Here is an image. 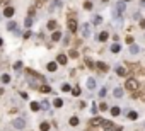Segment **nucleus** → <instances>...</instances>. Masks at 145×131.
Returning <instances> with one entry per match:
<instances>
[{"label":"nucleus","instance_id":"423d86ee","mask_svg":"<svg viewBox=\"0 0 145 131\" xmlns=\"http://www.w3.org/2000/svg\"><path fill=\"white\" fill-rule=\"evenodd\" d=\"M87 89H89V90H94V89H96V80H94L92 77L87 78Z\"/></svg>","mask_w":145,"mask_h":131},{"label":"nucleus","instance_id":"a211bd4d","mask_svg":"<svg viewBox=\"0 0 145 131\" xmlns=\"http://www.w3.org/2000/svg\"><path fill=\"white\" fill-rule=\"evenodd\" d=\"M130 51H132V53H133V54H137V53H138V51H140V48H138V46H137V44H132V46H130Z\"/></svg>","mask_w":145,"mask_h":131},{"label":"nucleus","instance_id":"c756f323","mask_svg":"<svg viewBox=\"0 0 145 131\" xmlns=\"http://www.w3.org/2000/svg\"><path fill=\"white\" fill-rule=\"evenodd\" d=\"M41 92H44V94H48V92H51V89H50L48 85H43V87H41Z\"/></svg>","mask_w":145,"mask_h":131},{"label":"nucleus","instance_id":"7ed1b4c3","mask_svg":"<svg viewBox=\"0 0 145 131\" xmlns=\"http://www.w3.org/2000/svg\"><path fill=\"white\" fill-rule=\"evenodd\" d=\"M14 126H15L17 129H22V128L26 126V121H24V118H17V119H14Z\"/></svg>","mask_w":145,"mask_h":131},{"label":"nucleus","instance_id":"c9c22d12","mask_svg":"<svg viewBox=\"0 0 145 131\" xmlns=\"http://www.w3.org/2000/svg\"><path fill=\"white\" fill-rule=\"evenodd\" d=\"M118 10L123 12V10H125V5H123V4H118Z\"/></svg>","mask_w":145,"mask_h":131},{"label":"nucleus","instance_id":"dca6fc26","mask_svg":"<svg viewBox=\"0 0 145 131\" xmlns=\"http://www.w3.org/2000/svg\"><path fill=\"white\" fill-rule=\"evenodd\" d=\"M53 106H55V107H62V106H63V101H62V99H58V97H57V99H55V101H53Z\"/></svg>","mask_w":145,"mask_h":131},{"label":"nucleus","instance_id":"473e14b6","mask_svg":"<svg viewBox=\"0 0 145 131\" xmlns=\"http://www.w3.org/2000/svg\"><path fill=\"white\" fill-rule=\"evenodd\" d=\"M84 7H85L87 10H90V9H92V2H85V4H84Z\"/></svg>","mask_w":145,"mask_h":131},{"label":"nucleus","instance_id":"4468645a","mask_svg":"<svg viewBox=\"0 0 145 131\" xmlns=\"http://www.w3.org/2000/svg\"><path fill=\"white\" fill-rule=\"evenodd\" d=\"M57 60H58V63H60V65H65V63H67V56H65V54H58V58H57Z\"/></svg>","mask_w":145,"mask_h":131},{"label":"nucleus","instance_id":"5701e85b","mask_svg":"<svg viewBox=\"0 0 145 131\" xmlns=\"http://www.w3.org/2000/svg\"><path fill=\"white\" fill-rule=\"evenodd\" d=\"M120 49H121L120 44H113V46H111V51H113V53H120Z\"/></svg>","mask_w":145,"mask_h":131},{"label":"nucleus","instance_id":"1a4fd4ad","mask_svg":"<svg viewBox=\"0 0 145 131\" xmlns=\"http://www.w3.org/2000/svg\"><path fill=\"white\" fill-rule=\"evenodd\" d=\"M14 12H15V10H14L12 7H7V9L4 10V15H5V17H12V15H14Z\"/></svg>","mask_w":145,"mask_h":131},{"label":"nucleus","instance_id":"2eb2a0df","mask_svg":"<svg viewBox=\"0 0 145 131\" xmlns=\"http://www.w3.org/2000/svg\"><path fill=\"white\" fill-rule=\"evenodd\" d=\"M120 15H121V12L118 9H113V19L114 21H120Z\"/></svg>","mask_w":145,"mask_h":131},{"label":"nucleus","instance_id":"2f4dec72","mask_svg":"<svg viewBox=\"0 0 145 131\" xmlns=\"http://www.w3.org/2000/svg\"><path fill=\"white\" fill-rule=\"evenodd\" d=\"M99 123H101V118H94L92 121H90V124H94V126H96V124H99Z\"/></svg>","mask_w":145,"mask_h":131},{"label":"nucleus","instance_id":"aec40b11","mask_svg":"<svg viewBox=\"0 0 145 131\" xmlns=\"http://www.w3.org/2000/svg\"><path fill=\"white\" fill-rule=\"evenodd\" d=\"M41 107H39V104L38 102H31V111H39Z\"/></svg>","mask_w":145,"mask_h":131},{"label":"nucleus","instance_id":"a878e982","mask_svg":"<svg viewBox=\"0 0 145 131\" xmlns=\"http://www.w3.org/2000/svg\"><path fill=\"white\" fill-rule=\"evenodd\" d=\"M70 124H72V126H77V124H79V118H75V116L70 118Z\"/></svg>","mask_w":145,"mask_h":131},{"label":"nucleus","instance_id":"9d476101","mask_svg":"<svg viewBox=\"0 0 145 131\" xmlns=\"http://www.w3.org/2000/svg\"><path fill=\"white\" fill-rule=\"evenodd\" d=\"M107 37H109V32L104 31V32H101V34H99V41H102V43H104V41L107 39Z\"/></svg>","mask_w":145,"mask_h":131},{"label":"nucleus","instance_id":"7c9ffc66","mask_svg":"<svg viewBox=\"0 0 145 131\" xmlns=\"http://www.w3.org/2000/svg\"><path fill=\"white\" fill-rule=\"evenodd\" d=\"M72 94H74V95H79V94H80V89H79V87H74V89H72Z\"/></svg>","mask_w":145,"mask_h":131},{"label":"nucleus","instance_id":"6ab92c4d","mask_svg":"<svg viewBox=\"0 0 145 131\" xmlns=\"http://www.w3.org/2000/svg\"><path fill=\"white\" fill-rule=\"evenodd\" d=\"M39 107H41L43 111H48V107H50V104H48V101H43V102L39 104Z\"/></svg>","mask_w":145,"mask_h":131},{"label":"nucleus","instance_id":"79ce46f5","mask_svg":"<svg viewBox=\"0 0 145 131\" xmlns=\"http://www.w3.org/2000/svg\"><path fill=\"white\" fill-rule=\"evenodd\" d=\"M142 2H143V4H145V0H142Z\"/></svg>","mask_w":145,"mask_h":131},{"label":"nucleus","instance_id":"bb28decb","mask_svg":"<svg viewBox=\"0 0 145 131\" xmlns=\"http://www.w3.org/2000/svg\"><path fill=\"white\" fill-rule=\"evenodd\" d=\"M24 24H26V27H31V26H32V19H31V17H27L26 21H24Z\"/></svg>","mask_w":145,"mask_h":131},{"label":"nucleus","instance_id":"4c0bfd02","mask_svg":"<svg viewBox=\"0 0 145 131\" xmlns=\"http://www.w3.org/2000/svg\"><path fill=\"white\" fill-rule=\"evenodd\" d=\"M140 26H142V27H145V21H140Z\"/></svg>","mask_w":145,"mask_h":131},{"label":"nucleus","instance_id":"f704fd0d","mask_svg":"<svg viewBox=\"0 0 145 131\" xmlns=\"http://www.w3.org/2000/svg\"><path fill=\"white\" fill-rule=\"evenodd\" d=\"M14 68H15V70H21V68H22V63H21V61H17V63L14 65Z\"/></svg>","mask_w":145,"mask_h":131},{"label":"nucleus","instance_id":"f03ea898","mask_svg":"<svg viewBox=\"0 0 145 131\" xmlns=\"http://www.w3.org/2000/svg\"><path fill=\"white\" fill-rule=\"evenodd\" d=\"M137 87H138V82L135 78H128L126 80V89L128 90H137Z\"/></svg>","mask_w":145,"mask_h":131},{"label":"nucleus","instance_id":"6e6552de","mask_svg":"<svg viewBox=\"0 0 145 131\" xmlns=\"http://www.w3.org/2000/svg\"><path fill=\"white\" fill-rule=\"evenodd\" d=\"M116 73L120 75V77H125L126 75V68L125 66H116Z\"/></svg>","mask_w":145,"mask_h":131},{"label":"nucleus","instance_id":"f8f14e48","mask_svg":"<svg viewBox=\"0 0 145 131\" xmlns=\"http://www.w3.org/2000/svg\"><path fill=\"white\" fill-rule=\"evenodd\" d=\"M57 68H58L57 61H51V63H48V70H50V71H57Z\"/></svg>","mask_w":145,"mask_h":131},{"label":"nucleus","instance_id":"412c9836","mask_svg":"<svg viewBox=\"0 0 145 131\" xmlns=\"http://www.w3.org/2000/svg\"><path fill=\"white\" fill-rule=\"evenodd\" d=\"M120 112H121L120 107H111V114H113V116H120Z\"/></svg>","mask_w":145,"mask_h":131},{"label":"nucleus","instance_id":"c85d7f7f","mask_svg":"<svg viewBox=\"0 0 145 131\" xmlns=\"http://www.w3.org/2000/svg\"><path fill=\"white\" fill-rule=\"evenodd\" d=\"M128 118H130L132 121H135V119L138 118V114H137V112H133V111H132V112H130V114H128Z\"/></svg>","mask_w":145,"mask_h":131},{"label":"nucleus","instance_id":"b1692460","mask_svg":"<svg viewBox=\"0 0 145 131\" xmlns=\"http://www.w3.org/2000/svg\"><path fill=\"white\" fill-rule=\"evenodd\" d=\"M39 129H41V131H48V129H50V124H48V123H41Z\"/></svg>","mask_w":145,"mask_h":131},{"label":"nucleus","instance_id":"f257e3e1","mask_svg":"<svg viewBox=\"0 0 145 131\" xmlns=\"http://www.w3.org/2000/svg\"><path fill=\"white\" fill-rule=\"evenodd\" d=\"M27 82H29L32 87H38V85H41V83H43V78L39 77V75H36V73L29 71V75H27Z\"/></svg>","mask_w":145,"mask_h":131},{"label":"nucleus","instance_id":"cd10ccee","mask_svg":"<svg viewBox=\"0 0 145 131\" xmlns=\"http://www.w3.org/2000/svg\"><path fill=\"white\" fill-rule=\"evenodd\" d=\"M2 82H4V83H9V82H10V77H9L7 73H5V75H2Z\"/></svg>","mask_w":145,"mask_h":131},{"label":"nucleus","instance_id":"58836bf2","mask_svg":"<svg viewBox=\"0 0 145 131\" xmlns=\"http://www.w3.org/2000/svg\"><path fill=\"white\" fill-rule=\"evenodd\" d=\"M114 131H123V129L121 128H114Z\"/></svg>","mask_w":145,"mask_h":131},{"label":"nucleus","instance_id":"4be33fe9","mask_svg":"<svg viewBox=\"0 0 145 131\" xmlns=\"http://www.w3.org/2000/svg\"><path fill=\"white\" fill-rule=\"evenodd\" d=\"M60 36H62V34H60V31H57V32H53L51 39H53V41H58V39H60Z\"/></svg>","mask_w":145,"mask_h":131},{"label":"nucleus","instance_id":"9b49d317","mask_svg":"<svg viewBox=\"0 0 145 131\" xmlns=\"http://www.w3.org/2000/svg\"><path fill=\"white\" fill-rule=\"evenodd\" d=\"M96 68H99V70L106 71V70H107V65H106V63H102V61H97V63H96Z\"/></svg>","mask_w":145,"mask_h":131},{"label":"nucleus","instance_id":"ea45409f","mask_svg":"<svg viewBox=\"0 0 145 131\" xmlns=\"http://www.w3.org/2000/svg\"><path fill=\"white\" fill-rule=\"evenodd\" d=\"M4 44V39H2V37H0V46H2Z\"/></svg>","mask_w":145,"mask_h":131},{"label":"nucleus","instance_id":"ddd939ff","mask_svg":"<svg viewBox=\"0 0 145 131\" xmlns=\"http://www.w3.org/2000/svg\"><path fill=\"white\" fill-rule=\"evenodd\" d=\"M113 94H114V97H123V89L121 87H116Z\"/></svg>","mask_w":145,"mask_h":131},{"label":"nucleus","instance_id":"72a5a7b5","mask_svg":"<svg viewBox=\"0 0 145 131\" xmlns=\"http://www.w3.org/2000/svg\"><path fill=\"white\" fill-rule=\"evenodd\" d=\"M62 90H63V92H70V85H67V83L62 85Z\"/></svg>","mask_w":145,"mask_h":131},{"label":"nucleus","instance_id":"e433bc0d","mask_svg":"<svg viewBox=\"0 0 145 131\" xmlns=\"http://www.w3.org/2000/svg\"><path fill=\"white\" fill-rule=\"evenodd\" d=\"M99 95H101V97H104V95H106V89H101V92H99Z\"/></svg>","mask_w":145,"mask_h":131},{"label":"nucleus","instance_id":"a19ab883","mask_svg":"<svg viewBox=\"0 0 145 131\" xmlns=\"http://www.w3.org/2000/svg\"><path fill=\"white\" fill-rule=\"evenodd\" d=\"M123 2H130V0H123Z\"/></svg>","mask_w":145,"mask_h":131},{"label":"nucleus","instance_id":"0eeeda50","mask_svg":"<svg viewBox=\"0 0 145 131\" xmlns=\"http://www.w3.org/2000/svg\"><path fill=\"white\" fill-rule=\"evenodd\" d=\"M7 29H9V31H14V32H17V22H15V21H10V22L7 24Z\"/></svg>","mask_w":145,"mask_h":131},{"label":"nucleus","instance_id":"39448f33","mask_svg":"<svg viewBox=\"0 0 145 131\" xmlns=\"http://www.w3.org/2000/svg\"><path fill=\"white\" fill-rule=\"evenodd\" d=\"M68 29H70V32L77 31V21L75 19H68Z\"/></svg>","mask_w":145,"mask_h":131},{"label":"nucleus","instance_id":"f3484780","mask_svg":"<svg viewBox=\"0 0 145 131\" xmlns=\"http://www.w3.org/2000/svg\"><path fill=\"white\" fill-rule=\"evenodd\" d=\"M92 22H94V24H101V22H102V17H101V15H94V17H92Z\"/></svg>","mask_w":145,"mask_h":131},{"label":"nucleus","instance_id":"20e7f679","mask_svg":"<svg viewBox=\"0 0 145 131\" xmlns=\"http://www.w3.org/2000/svg\"><path fill=\"white\" fill-rule=\"evenodd\" d=\"M82 36H84V37H89V36H90V24L85 22V24L82 26Z\"/></svg>","mask_w":145,"mask_h":131},{"label":"nucleus","instance_id":"393cba45","mask_svg":"<svg viewBox=\"0 0 145 131\" xmlns=\"http://www.w3.org/2000/svg\"><path fill=\"white\" fill-rule=\"evenodd\" d=\"M48 29H57V21H50L48 22Z\"/></svg>","mask_w":145,"mask_h":131}]
</instances>
